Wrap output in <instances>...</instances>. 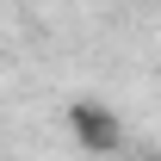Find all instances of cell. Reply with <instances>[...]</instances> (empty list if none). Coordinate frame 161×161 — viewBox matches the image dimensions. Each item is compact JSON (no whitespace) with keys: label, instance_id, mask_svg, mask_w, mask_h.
<instances>
[{"label":"cell","instance_id":"obj_1","mask_svg":"<svg viewBox=\"0 0 161 161\" xmlns=\"http://www.w3.org/2000/svg\"><path fill=\"white\" fill-rule=\"evenodd\" d=\"M68 130H75V142L87 155H124V124H118V112L99 105V99H75L68 105Z\"/></svg>","mask_w":161,"mask_h":161}]
</instances>
